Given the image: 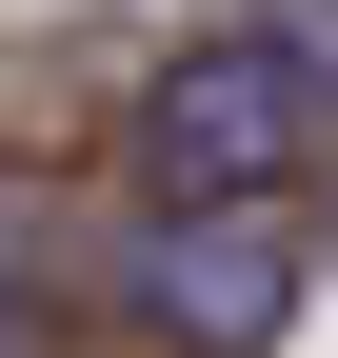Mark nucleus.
<instances>
[{
  "instance_id": "f03ea898",
  "label": "nucleus",
  "mask_w": 338,
  "mask_h": 358,
  "mask_svg": "<svg viewBox=\"0 0 338 358\" xmlns=\"http://www.w3.org/2000/svg\"><path fill=\"white\" fill-rule=\"evenodd\" d=\"M140 319L179 358H259L299 319V199H239V219H159L140 239Z\"/></svg>"
},
{
  "instance_id": "f257e3e1",
  "label": "nucleus",
  "mask_w": 338,
  "mask_h": 358,
  "mask_svg": "<svg viewBox=\"0 0 338 358\" xmlns=\"http://www.w3.org/2000/svg\"><path fill=\"white\" fill-rule=\"evenodd\" d=\"M318 159V60L299 40H179L140 80V199L159 219H239Z\"/></svg>"
}]
</instances>
